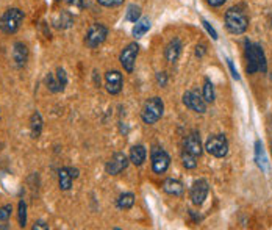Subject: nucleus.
Segmentation results:
<instances>
[{
    "label": "nucleus",
    "instance_id": "obj_1",
    "mask_svg": "<svg viewBox=\"0 0 272 230\" xmlns=\"http://www.w3.org/2000/svg\"><path fill=\"white\" fill-rule=\"evenodd\" d=\"M246 58H247V74L254 72H266L267 71V63L263 49L258 44H252L246 41Z\"/></svg>",
    "mask_w": 272,
    "mask_h": 230
},
{
    "label": "nucleus",
    "instance_id": "obj_2",
    "mask_svg": "<svg viewBox=\"0 0 272 230\" xmlns=\"http://www.w3.org/2000/svg\"><path fill=\"white\" fill-rule=\"evenodd\" d=\"M225 27L230 33L243 35L249 28V17L241 8H230L225 13Z\"/></svg>",
    "mask_w": 272,
    "mask_h": 230
},
{
    "label": "nucleus",
    "instance_id": "obj_3",
    "mask_svg": "<svg viewBox=\"0 0 272 230\" xmlns=\"http://www.w3.org/2000/svg\"><path fill=\"white\" fill-rule=\"evenodd\" d=\"M24 20V13L19 8H11L8 10L2 17H0V30L7 35L16 33Z\"/></svg>",
    "mask_w": 272,
    "mask_h": 230
},
{
    "label": "nucleus",
    "instance_id": "obj_4",
    "mask_svg": "<svg viewBox=\"0 0 272 230\" xmlns=\"http://www.w3.org/2000/svg\"><path fill=\"white\" fill-rule=\"evenodd\" d=\"M164 111L163 100L160 97H152L144 103V108L141 113V118L145 124H155L161 119Z\"/></svg>",
    "mask_w": 272,
    "mask_h": 230
},
{
    "label": "nucleus",
    "instance_id": "obj_5",
    "mask_svg": "<svg viewBox=\"0 0 272 230\" xmlns=\"http://www.w3.org/2000/svg\"><path fill=\"white\" fill-rule=\"evenodd\" d=\"M206 152L216 157V158H222L228 154V141L225 138V135H213L206 139L205 144Z\"/></svg>",
    "mask_w": 272,
    "mask_h": 230
},
{
    "label": "nucleus",
    "instance_id": "obj_6",
    "mask_svg": "<svg viewBox=\"0 0 272 230\" xmlns=\"http://www.w3.org/2000/svg\"><path fill=\"white\" fill-rule=\"evenodd\" d=\"M107 36H108L107 27L102 25V24L94 22V24H91V27L88 28V33H86V38H85V43H86L88 47L96 49V47H99V46L103 43V41L107 39Z\"/></svg>",
    "mask_w": 272,
    "mask_h": 230
},
{
    "label": "nucleus",
    "instance_id": "obj_7",
    "mask_svg": "<svg viewBox=\"0 0 272 230\" xmlns=\"http://www.w3.org/2000/svg\"><path fill=\"white\" fill-rule=\"evenodd\" d=\"M171 164V157L161 148L152 149V169L155 174H164Z\"/></svg>",
    "mask_w": 272,
    "mask_h": 230
},
{
    "label": "nucleus",
    "instance_id": "obj_8",
    "mask_svg": "<svg viewBox=\"0 0 272 230\" xmlns=\"http://www.w3.org/2000/svg\"><path fill=\"white\" fill-rule=\"evenodd\" d=\"M208 193H210V185H208L206 179H199L193 183L191 186V200L194 205H202L205 202V199L208 197Z\"/></svg>",
    "mask_w": 272,
    "mask_h": 230
},
{
    "label": "nucleus",
    "instance_id": "obj_9",
    "mask_svg": "<svg viewBox=\"0 0 272 230\" xmlns=\"http://www.w3.org/2000/svg\"><path fill=\"white\" fill-rule=\"evenodd\" d=\"M139 53V46L136 43H132L125 47L120 53V65L127 72H133L135 63H136V56Z\"/></svg>",
    "mask_w": 272,
    "mask_h": 230
},
{
    "label": "nucleus",
    "instance_id": "obj_10",
    "mask_svg": "<svg viewBox=\"0 0 272 230\" xmlns=\"http://www.w3.org/2000/svg\"><path fill=\"white\" fill-rule=\"evenodd\" d=\"M127 166H129V158H127V155L122 154V152H116V154L111 157V160L107 163L105 171H107V174H110V176H117V174H120L124 169H127Z\"/></svg>",
    "mask_w": 272,
    "mask_h": 230
},
{
    "label": "nucleus",
    "instance_id": "obj_11",
    "mask_svg": "<svg viewBox=\"0 0 272 230\" xmlns=\"http://www.w3.org/2000/svg\"><path fill=\"white\" fill-rule=\"evenodd\" d=\"M183 103L185 105L190 108V110H193V111H196V113H205L206 111V102H205V99H202L197 93H194V91H186L185 94H183Z\"/></svg>",
    "mask_w": 272,
    "mask_h": 230
},
{
    "label": "nucleus",
    "instance_id": "obj_12",
    "mask_svg": "<svg viewBox=\"0 0 272 230\" xmlns=\"http://www.w3.org/2000/svg\"><path fill=\"white\" fill-rule=\"evenodd\" d=\"M183 152L194 155V157H200L202 154V142H200V135L197 132H193L186 136L185 144H183Z\"/></svg>",
    "mask_w": 272,
    "mask_h": 230
},
{
    "label": "nucleus",
    "instance_id": "obj_13",
    "mask_svg": "<svg viewBox=\"0 0 272 230\" xmlns=\"http://www.w3.org/2000/svg\"><path fill=\"white\" fill-rule=\"evenodd\" d=\"M105 81H107V90L110 94H119L122 91V85H124V80H122V74L117 71H110L105 74Z\"/></svg>",
    "mask_w": 272,
    "mask_h": 230
},
{
    "label": "nucleus",
    "instance_id": "obj_14",
    "mask_svg": "<svg viewBox=\"0 0 272 230\" xmlns=\"http://www.w3.org/2000/svg\"><path fill=\"white\" fill-rule=\"evenodd\" d=\"M13 60L16 63L17 68L25 66V63L28 60V49L24 43H16L13 47Z\"/></svg>",
    "mask_w": 272,
    "mask_h": 230
},
{
    "label": "nucleus",
    "instance_id": "obj_15",
    "mask_svg": "<svg viewBox=\"0 0 272 230\" xmlns=\"http://www.w3.org/2000/svg\"><path fill=\"white\" fill-rule=\"evenodd\" d=\"M182 53V43H180V39H172L169 44H167L166 50H164V56L166 60L169 61V63H175L178 60Z\"/></svg>",
    "mask_w": 272,
    "mask_h": 230
},
{
    "label": "nucleus",
    "instance_id": "obj_16",
    "mask_svg": "<svg viewBox=\"0 0 272 230\" xmlns=\"http://www.w3.org/2000/svg\"><path fill=\"white\" fill-rule=\"evenodd\" d=\"M74 24V17L69 11H59L55 17H53V25L58 30H65L69 28Z\"/></svg>",
    "mask_w": 272,
    "mask_h": 230
},
{
    "label": "nucleus",
    "instance_id": "obj_17",
    "mask_svg": "<svg viewBox=\"0 0 272 230\" xmlns=\"http://www.w3.org/2000/svg\"><path fill=\"white\" fill-rule=\"evenodd\" d=\"M163 190L171 196H182L185 188H183L182 182H178L175 179H166L163 183Z\"/></svg>",
    "mask_w": 272,
    "mask_h": 230
},
{
    "label": "nucleus",
    "instance_id": "obj_18",
    "mask_svg": "<svg viewBox=\"0 0 272 230\" xmlns=\"http://www.w3.org/2000/svg\"><path fill=\"white\" fill-rule=\"evenodd\" d=\"M72 180H74V177H72L69 168H61V169L58 171V183H59V188H61L63 191L71 190Z\"/></svg>",
    "mask_w": 272,
    "mask_h": 230
},
{
    "label": "nucleus",
    "instance_id": "obj_19",
    "mask_svg": "<svg viewBox=\"0 0 272 230\" xmlns=\"http://www.w3.org/2000/svg\"><path fill=\"white\" fill-rule=\"evenodd\" d=\"M145 157H147V151H145L144 146H141V144L133 146L132 151H130V161L135 166H141L145 161Z\"/></svg>",
    "mask_w": 272,
    "mask_h": 230
},
{
    "label": "nucleus",
    "instance_id": "obj_20",
    "mask_svg": "<svg viewBox=\"0 0 272 230\" xmlns=\"http://www.w3.org/2000/svg\"><path fill=\"white\" fill-rule=\"evenodd\" d=\"M30 132L32 138H39L41 132H43V118L38 111H35L30 118Z\"/></svg>",
    "mask_w": 272,
    "mask_h": 230
},
{
    "label": "nucleus",
    "instance_id": "obj_21",
    "mask_svg": "<svg viewBox=\"0 0 272 230\" xmlns=\"http://www.w3.org/2000/svg\"><path fill=\"white\" fill-rule=\"evenodd\" d=\"M255 161L261 171H267V158L264 155V149L260 139L255 141Z\"/></svg>",
    "mask_w": 272,
    "mask_h": 230
},
{
    "label": "nucleus",
    "instance_id": "obj_22",
    "mask_svg": "<svg viewBox=\"0 0 272 230\" xmlns=\"http://www.w3.org/2000/svg\"><path fill=\"white\" fill-rule=\"evenodd\" d=\"M150 30V20L147 17H144V19H139L135 22V27H133V36L135 38H142L145 33H147Z\"/></svg>",
    "mask_w": 272,
    "mask_h": 230
},
{
    "label": "nucleus",
    "instance_id": "obj_23",
    "mask_svg": "<svg viewBox=\"0 0 272 230\" xmlns=\"http://www.w3.org/2000/svg\"><path fill=\"white\" fill-rule=\"evenodd\" d=\"M11 212H13V205L7 204L4 207H0V230L8 228V221L11 218Z\"/></svg>",
    "mask_w": 272,
    "mask_h": 230
},
{
    "label": "nucleus",
    "instance_id": "obj_24",
    "mask_svg": "<svg viewBox=\"0 0 272 230\" xmlns=\"http://www.w3.org/2000/svg\"><path fill=\"white\" fill-rule=\"evenodd\" d=\"M135 205V194L133 193H124L117 199V207L120 210H129Z\"/></svg>",
    "mask_w": 272,
    "mask_h": 230
},
{
    "label": "nucleus",
    "instance_id": "obj_25",
    "mask_svg": "<svg viewBox=\"0 0 272 230\" xmlns=\"http://www.w3.org/2000/svg\"><path fill=\"white\" fill-rule=\"evenodd\" d=\"M46 83H47V88H49L50 93H59V91H63V87L59 85V81L55 77V74H49L46 77Z\"/></svg>",
    "mask_w": 272,
    "mask_h": 230
},
{
    "label": "nucleus",
    "instance_id": "obj_26",
    "mask_svg": "<svg viewBox=\"0 0 272 230\" xmlns=\"http://www.w3.org/2000/svg\"><path fill=\"white\" fill-rule=\"evenodd\" d=\"M203 99L208 103L215 102V88H213V83L208 78L205 80V87H203Z\"/></svg>",
    "mask_w": 272,
    "mask_h": 230
},
{
    "label": "nucleus",
    "instance_id": "obj_27",
    "mask_svg": "<svg viewBox=\"0 0 272 230\" xmlns=\"http://www.w3.org/2000/svg\"><path fill=\"white\" fill-rule=\"evenodd\" d=\"M182 163H183V166H185L186 169H194L196 166H197V157L183 152L182 154Z\"/></svg>",
    "mask_w": 272,
    "mask_h": 230
},
{
    "label": "nucleus",
    "instance_id": "obj_28",
    "mask_svg": "<svg viewBox=\"0 0 272 230\" xmlns=\"http://www.w3.org/2000/svg\"><path fill=\"white\" fill-rule=\"evenodd\" d=\"M125 19L130 20V22H136V20L141 19V8L136 5H130L127 10V14H125Z\"/></svg>",
    "mask_w": 272,
    "mask_h": 230
},
{
    "label": "nucleus",
    "instance_id": "obj_29",
    "mask_svg": "<svg viewBox=\"0 0 272 230\" xmlns=\"http://www.w3.org/2000/svg\"><path fill=\"white\" fill-rule=\"evenodd\" d=\"M27 224V204L24 200L19 202V225L25 227Z\"/></svg>",
    "mask_w": 272,
    "mask_h": 230
},
{
    "label": "nucleus",
    "instance_id": "obj_30",
    "mask_svg": "<svg viewBox=\"0 0 272 230\" xmlns=\"http://www.w3.org/2000/svg\"><path fill=\"white\" fill-rule=\"evenodd\" d=\"M55 77L58 78V81H59V85L63 87V90H65V87L68 85V75H66L65 69H61V68H59V69L56 71Z\"/></svg>",
    "mask_w": 272,
    "mask_h": 230
},
{
    "label": "nucleus",
    "instance_id": "obj_31",
    "mask_svg": "<svg viewBox=\"0 0 272 230\" xmlns=\"http://www.w3.org/2000/svg\"><path fill=\"white\" fill-rule=\"evenodd\" d=\"M97 2L102 7H107V8H113V7H119L124 4V0H97Z\"/></svg>",
    "mask_w": 272,
    "mask_h": 230
},
{
    "label": "nucleus",
    "instance_id": "obj_32",
    "mask_svg": "<svg viewBox=\"0 0 272 230\" xmlns=\"http://www.w3.org/2000/svg\"><path fill=\"white\" fill-rule=\"evenodd\" d=\"M157 81H158L160 87H166V83H167V75H166V72H158V74H157Z\"/></svg>",
    "mask_w": 272,
    "mask_h": 230
},
{
    "label": "nucleus",
    "instance_id": "obj_33",
    "mask_svg": "<svg viewBox=\"0 0 272 230\" xmlns=\"http://www.w3.org/2000/svg\"><path fill=\"white\" fill-rule=\"evenodd\" d=\"M202 24H203V27L206 28V32L211 35V38H213V39H218V33L215 32V28H213V27H211L210 24H208V22H206V20H202Z\"/></svg>",
    "mask_w": 272,
    "mask_h": 230
},
{
    "label": "nucleus",
    "instance_id": "obj_34",
    "mask_svg": "<svg viewBox=\"0 0 272 230\" xmlns=\"http://www.w3.org/2000/svg\"><path fill=\"white\" fill-rule=\"evenodd\" d=\"M227 65H228V68H230V72H232V75H233V78H236V80H239V75H238V71L235 69V66H233V61L230 60V58H227Z\"/></svg>",
    "mask_w": 272,
    "mask_h": 230
},
{
    "label": "nucleus",
    "instance_id": "obj_35",
    "mask_svg": "<svg viewBox=\"0 0 272 230\" xmlns=\"http://www.w3.org/2000/svg\"><path fill=\"white\" fill-rule=\"evenodd\" d=\"M39 228H43V230H47L49 228V224H46L44 221H38L35 225H33V230H39Z\"/></svg>",
    "mask_w": 272,
    "mask_h": 230
},
{
    "label": "nucleus",
    "instance_id": "obj_36",
    "mask_svg": "<svg viewBox=\"0 0 272 230\" xmlns=\"http://www.w3.org/2000/svg\"><path fill=\"white\" fill-rule=\"evenodd\" d=\"M205 52H206V49H205V46L203 44H199L197 47H196V56H203L205 55Z\"/></svg>",
    "mask_w": 272,
    "mask_h": 230
},
{
    "label": "nucleus",
    "instance_id": "obj_37",
    "mask_svg": "<svg viewBox=\"0 0 272 230\" xmlns=\"http://www.w3.org/2000/svg\"><path fill=\"white\" fill-rule=\"evenodd\" d=\"M208 2V5H211V7H221V5H224L227 0H206Z\"/></svg>",
    "mask_w": 272,
    "mask_h": 230
},
{
    "label": "nucleus",
    "instance_id": "obj_38",
    "mask_svg": "<svg viewBox=\"0 0 272 230\" xmlns=\"http://www.w3.org/2000/svg\"><path fill=\"white\" fill-rule=\"evenodd\" d=\"M68 2H69L71 5H74V7H78V8L83 7V0H68Z\"/></svg>",
    "mask_w": 272,
    "mask_h": 230
},
{
    "label": "nucleus",
    "instance_id": "obj_39",
    "mask_svg": "<svg viewBox=\"0 0 272 230\" xmlns=\"http://www.w3.org/2000/svg\"><path fill=\"white\" fill-rule=\"evenodd\" d=\"M56 2H59V0H56Z\"/></svg>",
    "mask_w": 272,
    "mask_h": 230
}]
</instances>
